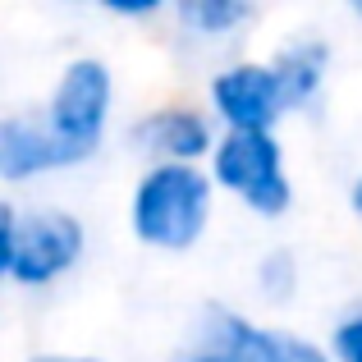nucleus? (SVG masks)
Here are the masks:
<instances>
[{
	"instance_id": "obj_1",
	"label": "nucleus",
	"mask_w": 362,
	"mask_h": 362,
	"mask_svg": "<svg viewBox=\"0 0 362 362\" xmlns=\"http://www.w3.org/2000/svg\"><path fill=\"white\" fill-rule=\"evenodd\" d=\"M216 206L206 165H142L129 188V234L151 252H188L202 243Z\"/></svg>"
},
{
	"instance_id": "obj_2",
	"label": "nucleus",
	"mask_w": 362,
	"mask_h": 362,
	"mask_svg": "<svg viewBox=\"0 0 362 362\" xmlns=\"http://www.w3.org/2000/svg\"><path fill=\"white\" fill-rule=\"evenodd\" d=\"M115 110V74L101 55H74L51 83L42 115L51 124L55 142L64 147L69 165H83L101 151Z\"/></svg>"
},
{
	"instance_id": "obj_3",
	"label": "nucleus",
	"mask_w": 362,
	"mask_h": 362,
	"mask_svg": "<svg viewBox=\"0 0 362 362\" xmlns=\"http://www.w3.org/2000/svg\"><path fill=\"white\" fill-rule=\"evenodd\" d=\"M179 358H206V362H335L326 344L308 335H293L284 326H257L239 308L206 303L188 330Z\"/></svg>"
},
{
	"instance_id": "obj_4",
	"label": "nucleus",
	"mask_w": 362,
	"mask_h": 362,
	"mask_svg": "<svg viewBox=\"0 0 362 362\" xmlns=\"http://www.w3.org/2000/svg\"><path fill=\"white\" fill-rule=\"evenodd\" d=\"M216 193H230L252 216H284L293 206V179L284 165V142L275 133H221L206 160Z\"/></svg>"
},
{
	"instance_id": "obj_5",
	"label": "nucleus",
	"mask_w": 362,
	"mask_h": 362,
	"mask_svg": "<svg viewBox=\"0 0 362 362\" xmlns=\"http://www.w3.org/2000/svg\"><path fill=\"white\" fill-rule=\"evenodd\" d=\"M88 257V225L64 206H28L18 221L14 284L18 289H51Z\"/></svg>"
},
{
	"instance_id": "obj_6",
	"label": "nucleus",
	"mask_w": 362,
	"mask_h": 362,
	"mask_svg": "<svg viewBox=\"0 0 362 362\" xmlns=\"http://www.w3.org/2000/svg\"><path fill=\"white\" fill-rule=\"evenodd\" d=\"M206 110L221 133H275V124L289 115V101L271 60H230L206 83Z\"/></svg>"
},
{
	"instance_id": "obj_7",
	"label": "nucleus",
	"mask_w": 362,
	"mask_h": 362,
	"mask_svg": "<svg viewBox=\"0 0 362 362\" xmlns=\"http://www.w3.org/2000/svg\"><path fill=\"white\" fill-rule=\"evenodd\" d=\"M221 142V124L206 106L160 101L129 124V147L147 165H206Z\"/></svg>"
},
{
	"instance_id": "obj_8",
	"label": "nucleus",
	"mask_w": 362,
	"mask_h": 362,
	"mask_svg": "<svg viewBox=\"0 0 362 362\" xmlns=\"http://www.w3.org/2000/svg\"><path fill=\"white\" fill-rule=\"evenodd\" d=\"M55 170H69V156L42 110L0 115V184H33Z\"/></svg>"
},
{
	"instance_id": "obj_9",
	"label": "nucleus",
	"mask_w": 362,
	"mask_h": 362,
	"mask_svg": "<svg viewBox=\"0 0 362 362\" xmlns=\"http://www.w3.org/2000/svg\"><path fill=\"white\" fill-rule=\"evenodd\" d=\"M271 69L284 88L289 110L317 106V97L326 92V78H330V42L326 37H293L271 55Z\"/></svg>"
},
{
	"instance_id": "obj_10",
	"label": "nucleus",
	"mask_w": 362,
	"mask_h": 362,
	"mask_svg": "<svg viewBox=\"0 0 362 362\" xmlns=\"http://www.w3.org/2000/svg\"><path fill=\"white\" fill-rule=\"evenodd\" d=\"M170 14H175V23H179L184 37H193V42H202V46H216V42L239 37L257 18V9L247 5V0H175Z\"/></svg>"
},
{
	"instance_id": "obj_11",
	"label": "nucleus",
	"mask_w": 362,
	"mask_h": 362,
	"mask_svg": "<svg viewBox=\"0 0 362 362\" xmlns=\"http://www.w3.org/2000/svg\"><path fill=\"white\" fill-rule=\"evenodd\" d=\"M257 289H262L266 303H289L293 293H298V257H293V247H271V252L257 262Z\"/></svg>"
},
{
	"instance_id": "obj_12",
	"label": "nucleus",
	"mask_w": 362,
	"mask_h": 362,
	"mask_svg": "<svg viewBox=\"0 0 362 362\" xmlns=\"http://www.w3.org/2000/svg\"><path fill=\"white\" fill-rule=\"evenodd\" d=\"M330 358L335 362H362V308H349L330 326Z\"/></svg>"
},
{
	"instance_id": "obj_13",
	"label": "nucleus",
	"mask_w": 362,
	"mask_h": 362,
	"mask_svg": "<svg viewBox=\"0 0 362 362\" xmlns=\"http://www.w3.org/2000/svg\"><path fill=\"white\" fill-rule=\"evenodd\" d=\"M18 221H23V206H14V202H9V197H0V284H5V280H14Z\"/></svg>"
},
{
	"instance_id": "obj_14",
	"label": "nucleus",
	"mask_w": 362,
	"mask_h": 362,
	"mask_svg": "<svg viewBox=\"0 0 362 362\" xmlns=\"http://www.w3.org/2000/svg\"><path fill=\"white\" fill-rule=\"evenodd\" d=\"M101 9L106 14H115V18H156V14H165V0H101Z\"/></svg>"
},
{
	"instance_id": "obj_15",
	"label": "nucleus",
	"mask_w": 362,
	"mask_h": 362,
	"mask_svg": "<svg viewBox=\"0 0 362 362\" xmlns=\"http://www.w3.org/2000/svg\"><path fill=\"white\" fill-rule=\"evenodd\" d=\"M23 362H106V358H97V354H64V349H46V354H33V358H23Z\"/></svg>"
},
{
	"instance_id": "obj_16",
	"label": "nucleus",
	"mask_w": 362,
	"mask_h": 362,
	"mask_svg": "<svg viewBox=\"0 0 362 362\" xmlns=\"http://www.w3.org/2000/svg\"><path fill=\"white\" fill-rule=\"evenodd\" d=\"M349 211H354V221L362 225V175H354V184H349Z\"/></svg>"
},
{
	"instance_id": "obj_17",
	"label": "nucleus",
	"mask_w": 362,
	"mask_h": 362,
	"mask_svg": "<svg viewBox=\"0 0 362 362\" xmlns=\"http://www.w3.org/2000/svg\"><path fill=\"white\" fill-rule=\"evenodd\" d=\"M349 14H354L358 23H362V0H354V5H349Z\"/></svg>"
},
{
	"instance_id": "obj_18",
	"label": "nucleus",
	"mask_w": 362,
	"mask_h": 362,
	"mask_svg": "<svg viewBox=\"0 0 362 362\" xmlns=\"http://www.w3.org/2000/svg\"><path fill=\"white\" fill-rule=\"evenodd\" d=\"M175 362H206V358H175Z\"/></svg>"
}]
</instances>
